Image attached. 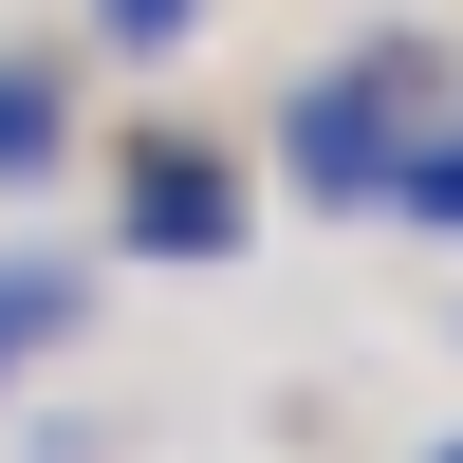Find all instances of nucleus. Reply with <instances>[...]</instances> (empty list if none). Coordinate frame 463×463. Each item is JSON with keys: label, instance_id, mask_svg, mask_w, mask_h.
I'll use <instances>...</instances> for the list:
<instances>
[{"label": "nucleus", "instance_id": "obj_1", "mask_svg": "<svg viewBox=\"0 0 463 463\" xmlns=\"http://www.w3.org/2000/svg\"><path fill=\"white\" fill-rule=\"evenodd\" d=\"M408 130H427V74H408V56H334L316 93H297V130H279V185H297V204H371Z\"/></svg>", "mask_w": 463, "mask_h": 463}, {"label": "nucleus", "instance_id": "obj_2", "mask_svg": "<svg viewBox=\"0 0 463 463\" xmlns=\"http://www.w3.org/2000/svg\"><path fill=\"white\" fill-rule=\"evenodd\" d=\"M111 222H130L148 260H241V167L185 148V130H148L130 167H111Z\"/></svg>", "mask_w": 463, "mask_h": 463}, {"label": "nucleus", "instance_id": "obj_3", "mask_svg": "<svg viewBox=\"0 0 463 463\" xmlns=\"http://www.w3.org/2000/svg\"><path fill=\"white\" fill-rule=\"evenodd\" d=\"M371 204H390V222H427V241H463V130H408Z\"/></svg>", "mask_w": 463, "mask_h": 463}, {"label": "nucleus", "instance_id": "obj_4", "mask_svg": "<svg viewBox=\"0 0 463 463\" xmlns=\"http://www.w3.org/2000/svg\"><path fill=\"white\" fill-rule=\"evenodd\" d=\"M56 148H74V111H56V74H37V56H0V185H37Z\"/></svg>", "mask_w": 463, "mask_h": 463}, {"label": "nucleus", "instance_id": "obj_5", "mask_svg": "<svg viewBox=\"0 0 463 463\" xmlns=\"http://www.w3.org/2000/svg\"><path fill=\"white\" fill-rule=\"evenodd\" d=\"M185 19H204V0H93V37H111V56H185Z\"/></svg>", "mask_w": 463, "mask_h": 463}, {"label": "nucleus", "instance_id": "obj_6", "mask_svg": "<svg viewBox=\"0 0 463 463\" xmlns=\"http://www.w3.org/2000/svg\"><path fill=\"white\" fill-rule=\"evenodd\" d=\"M0 371H19V334H0Z\"/></svg>", "mask_w": 463, "mask_h": 463}, {"label": "nucleus", "instance_id": "obj_7", "mask_svg": "<svg viewBox=\"0 0 463 463\" xmlns=\"http://www.w3.org/2000/svg\"><path fill=\"white\" fill-rule=\"evenodd\" d=\"M427 463H463V445H427Z\"/></svg>", "mask_w": 463, "mask_h": 463}]
</instances>
